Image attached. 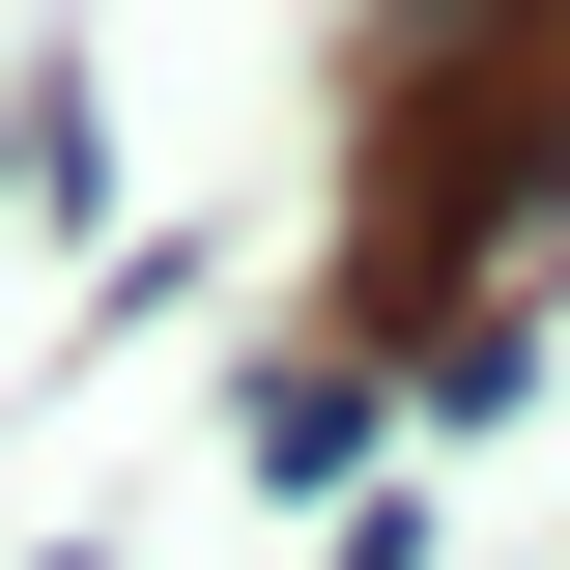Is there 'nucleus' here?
I'll list each match as a JSON object with an SVG mask.
<instances>
[{"label": "nucleus", "instance_id": "f257e3e1", "mask_svg": "<svg viewBox=\"0 0 570 570\" xmlns=\"http://www.w3.org/2000/svg\"><path fill=\"white\" fill-rule=\"evenodd\" d=\"M314 570H428V513H400V485H371V513H314Z\"/></svg>", "mask_w": 570, "mask_h": 570}]
</instances>
